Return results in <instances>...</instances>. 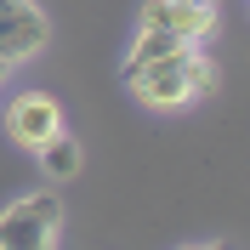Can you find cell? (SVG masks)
<instances>
[{"label": "cell", "instance_id": "cell-1", "mask_svg": "<svg viewBox=\"0 0 250 250\" xmlns=\"http://www.w3.org/2000/svg\"><path fill=\"white\" fill-rule=\"evenodd\" d=\"M125 91L137 97L142 108H188V103H205L216 97L222 74H216V57L205 46H176L165 57H148L137 68H120Z\"/></svg>", "mask_w": 250, "mask_h": 250}, {"label": "cell", "instance_id": "cell-2", "mask_svg": "<svg viewBox=\"0 0 250 250\" xmlns=\"http://www.w3.org/2000/svg\"><path fill=\"white\" fill-rule=\"evenodd\" d=\"M62 239V193H17L0 210V250H57Z\"/></svg>", "mask_w": 250, "mask_h": 250}, {"label": "cell", "instance_id": "cell-3", "mask_svg": "<svg viewBox=\"0 0 250 250\" xmlns=\"http://www.w3.org/2000/svg\"><path fill=\"white\" fill-rule=\"evenodd\" d=\"M51 46V12L40 0H0V68L40 57Z\"/></svg>", "mask_w": 250, "mask_h": 250}, {"label": "cell", "instance_id": "cell-4", "mask_svg": "<svg viewBox=\"0 0 250 250\" xmlns=\"http://www.w3.org/2000/svg\"><path fill=\"white\" fill-rule=\"evenodd\" d=\"M57 131H62V103L51 91H17L6 103V137L17 148H46Z\"/></svg>", "mask_w": 250, "mask_h": 250}, {"label": "cell", "instance_id": "cell-5", "mask_svg": "<svg viewBox=\"0 0 250 250\" xmlns=\"http://www.w3.org/2000/svg\"><path fill=\"white\" fill-rule=\"evenodd\" d=\"M137 29H165V34H176V40L205 46L210 29H216V0H210V6H205V0H148L137 12Z\"/></svg>", "mask_w": 250, "mask_h": 250}, {"label": "cell", "instance_id": "cell-6", "mask_svg": "<svg viewBox=\"0 0 250 250\" xmlns=\"http://www.w3.org/2000/svg\"><path fill=\"white\" fill-rule=\"evenodd\" d=\"M34 154H40V171H46L51 188H57V182H74L80 165H85V154H80V142L68 137V131H57V137H51L46 148H34Z\"/></svg>", "mask_w": 250, "mask_h": 250}, {"label": "cell", "instance_id": "cell-7", "mask_svg": "<svg viewBox=\"0 0 250 250\" xmlns=\"http://www.w3.org/2000/svg\"><path fill=\"white\" fill-rule=\"evenodd\" d=\"M0 80H6V68H0Z\"/></svg>", "mask_w": 250, "mask_h": 250}]
</instances>
